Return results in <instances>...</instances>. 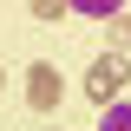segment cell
Here are the masks:
<instances>
[{"mask_svg": "<svg viewBox=\"0 0 131 131\" xmlns=\"http://www.w3.org/2000/svg\"><path fill=\"white\" fill-rule=\"evenodd\" d=\"M118 85H125V52H105V59H98L92 72H85V92L112 105V98H118Z\"/></svg>", "mask_w": 131, "mask_h": 131, "instance_id": "cell-1", "label": "cell"}, {"mask_svg": "<svg viewBox=\"0 0 131 131\" xmlns=\"http://www.w3.org/2000/svg\"><path fill=\"white\" fill-rule=\"evenodd\" d=\"M26 98L33 105H39V112H52V105H59V66H26Z\"/></svg>", "mask_w": 131, "mask_h": 131, "instance_id": "cell-2", "label": "cell"}, {"mask_svg": "<svg viewBox=\"0 0 131 131\" xmlns=\"http://www.w3.org/2000/svg\"><path fill=\"white\" fill-rule=\"evenodd\" d=\"M72 13H85V20H112V13H125V0H66Z\"/></svg>", "mask_w": 131, "mask_h": 131, "instance_id": "cell-3", "label": "cell"}, {"mask_svg": "<svg viewBox=\"0 0 131 131\" xmlns=\"http://www.w3.org/2000/svg\"><path fill=\"white\" fill-rule=\"evenodd\" d=\"M98 131H131V98H112L105 118H98Z\"/></svg>", "mask_w": 131, "mask_h": 131, "instance_id": "cell-4", "label": "cell"}, {"mask_svg": "<svg viewBox=\"0 0 131 131\" xmlns=\"http://www.w3.org/2000/svg\"><path fill=\"white\" fill-rule=\"evenodd\" d=\"M33 13H39V20H59V13H66V0H33Z\"/></svg>", "mask_w": 131, "mask_h": 131, "instance_id": "cell-5", "label": "cell"}, {"mask_svg": "<svg viewBox=\"0 0 131 131\" xmlns=\"http://www.w3.org/2000/svg\"><path fill=\"white\" fill-rule=\"evenodd\" d=\"M118 46H131V20H125V26H118Z\"/></svg>", "mask_w": 131, "mask_h": 131, "instance_id": "cell-6", "label": "cell"}]
</instances>
